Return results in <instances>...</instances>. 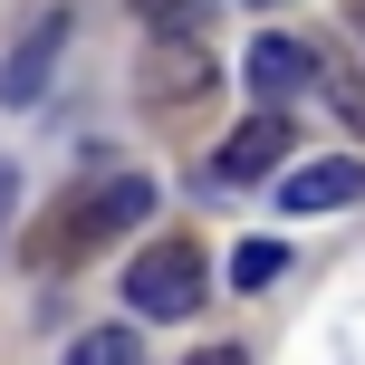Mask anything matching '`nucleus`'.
Here are the masks:
<instances>
[{"mask_svg": "<svg viewBox=\"0 0 365 365\" xmlns=\"http://www.w3.org/2000/svg\"><path fill=\"white\" fill-rule=\"evenodd\" d=\"M145 212H154V182H145V173H115V182H96L77 212H58L48 231H38V259H48V269H77V250H96V240L135 231Z\"/></svg>", "mask_w": 365, "mask_h": 365, "instance_id": "obj_1", "label": "nucleus"}, {"mask_svg": "<svg viewBox=\"0 0 365 365\" xmlns=\"http://www.w3.org/2000/svg\"><path fill=\"white\" fill-rule=\"evenodd\" d=\"M202 289H212V269H202L192 240H154V250L125 259V308L135 317H192Z\"/></svg>", "mask_w": 365, "mask_h": 365, "instance_id": "obj_2", "label": "nucleus"}, {"mask_svg": "<svg viewBox=\"0 0 365 365\" xmlns=\"http://www.w3.org/2000/svg\"><path fill=\"white\" fill-rule=\"evenodd\" d=\"M279 164H289V106H259V115H240V125L221 135L212 192H240V182H259V173H279Z\"/></svg>", "mask_w": 365, "mask_h": 365, "instance_id": "obj_3", "label": "nucleus"}, {"mask_svg": "<svg viewBox=\"0 0 365 365\" xmlns=\"http://www.w3.org/2000/svg\"><path fill=\"white\" fill-rule=\"evenodd\" d=\"M68 29H77L68 10H38L29 19V38H19L10 68H0V106H19V115L48 106V77H58V58H68Z\"/></svg>", "mask_w": 365, "mask_h": 365, "instance_id": "obj_4", "label": "nucleus"}, {"mask_svg": "<svg viewBox=\"0 0 365 365\" xmlns=\"http://www.w3.org/2000/svg\"><path fill=\"white\" fill-rule=\"evenodd\" d=\"M221 58L202 48V38H154L145 48V106H192V96H212Z\"/></svg>", "mask_w": 365, "mask_h": 365, "instance_id": "obj_5", "label": "nucleus"}, {"mask_svg": "<svg viewBox=\"0 0 365 365\" xmlns=\"http://www.w3.org/2000/svg\"><path fill=\"white\" fill-rule=\"evenodd\" d=\"M279 202H289V212H346V202H365V164H356V154L298 164L289 182H279Z\"/></svg>", "mask_w": 365, "mask_h": 365, "instance_id": "obj_6", "label": "nucleus"}, {"mask_svg": "<svg viewBox=\"0 0 365 365\" xmlns=\"http://www.w3.org/2000/svg\"><path fill=\"white\" fill-rule=\"evenodd\" d=\"M317 87V58L298 48V38H259L250 48V96L259 106H289V96H308Z\"/></svg>", "mask_w": 365, "mask_h": 365, "instance_id": "obj_7", "label": "nucleus"}, {"mask_svg": "<svg viewBox=\"0 0 365 365\" xmlns=\"http://www.w3.org/2000/svg\"><path fill=\"white\" fill-rule=\"evenodd\" d=\"M68 365H145V336H125V327H96V336H77Z\"/></svg>", "mask_w": 365, "mask_h": 365, "instance_id": "obj_8", "label": "nucleus"}, {"mask_svg": "<svg viewBox=\"0 0 365 365\" xmlns=\"http://www.w3.org/2000/svg\"><path fill=\"white\" fill-rule=\"evenodd\" d=\"M279 269H289V250H279V240H240V250H231V289H269Z\"/></svg>", "mask_w": 365, "mask_h": 365, "instance_id": "obj_9", "label": "nucleus"}, {"mask_svg": "<svg viewBox=\"0 0 365 365\" xmlns=\"http://www.w3.org/2000/svg\"><path fill=\"white\" fill-rule=\"evenodd\" d=\"M317 87H327V106H336V115H346V125L365 135V77H327V68H317Z\"/></svg>", "mask_w": 365, "mask_h": 365, "instance_id": "obj_10", "label": "nucleus"}, {"mask_svg": "<svg viewBox=\"0 0 365 365\" xmlns=\"http://www.w3.org/2000/svg\"><path fill=\"white\" fill-rule=\"evenodd\" d=\"M182 365H240V346H202V356H182Z\"/></svg>", "mask_w": 365, "mask_h": 365, "instance_id": "obj_11", "label": "nucleus"}, {"mask_svg": "<svg viewBox=\"0 0 365 365\" xmlns=\"http://www.w3.org/2000/svg\"><path fill=\"white\" fill-rule=\"evenodd\" d=\"M10 192H19V173H10V164H0V212H10Z\"/></svg>", "mask_w": 365, "mask_h": 365, "instance_id": "obj_12", "label": "nucleus"}, {"mask_svg": "<svg viewBox=\"0 0 365 365\" xmlns=\"http://www.w3.org/2000/svg\"><path fill=\"white\" fill-rule=\"evenodd\" d=\"M356 38H365V10H356Z\"/></svg>", "mask_w": 365, "mask_h": 365, "instance_id": "obj_13", "label": "nucleus"}, {"mask_svg": "<svg viewBox=\"0 0 365 365\" xmlns=\"http://www.w3.org/2000/svg\"><path fill=\"white\" fill-rule=\"evenodd\" d=\"M250 10H269V0H250Z\"/></svg>", "mask_w": 365, "mask_h": 365, "instance_id": "obj_14", "label": "nucleus"}]
</instances>
